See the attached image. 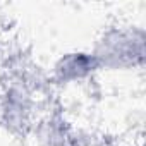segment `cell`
Here are the masks:
<instances>
[{
	"label": "cell",
	"mask_w": 146,
	"mask_h": 146,
	"mask_svg": "<svg viewBox=\"0 0 146 146\" xmlns=\"http://www.w3.org/2000/svg\"><path fill=\"white\" fill-rule=\"evenodd\" d=\"M102 69L95 52H70L53 65V78L60 84H76L91 79Z\"/></svg>",
	"instance_id": "obj_1"
}]
</instances>
